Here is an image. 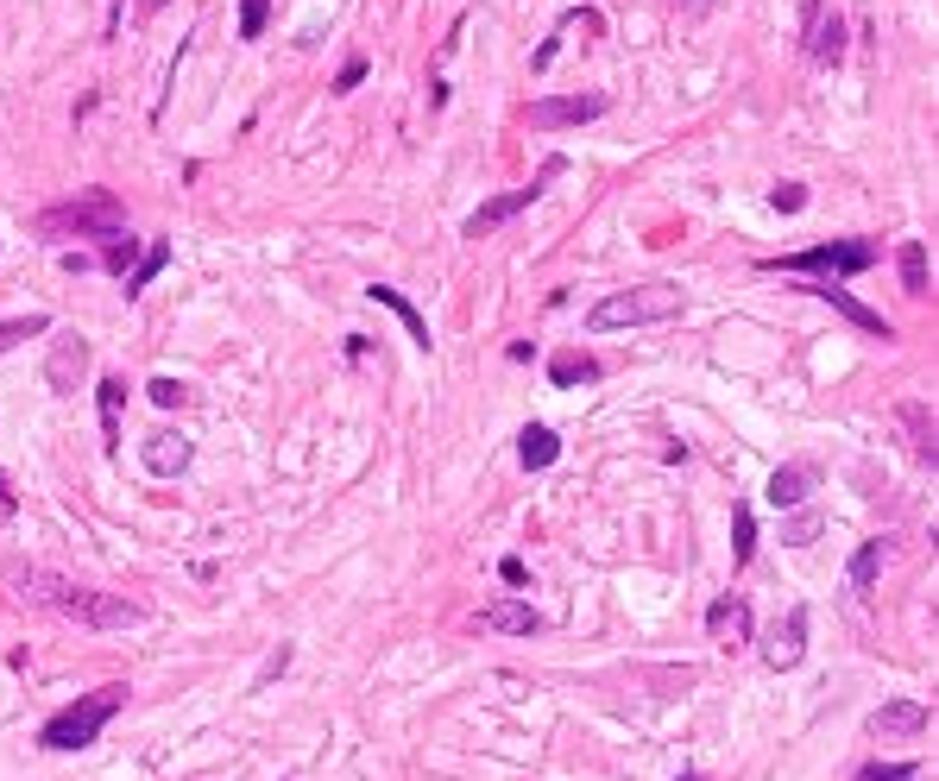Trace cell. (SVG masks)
Returning <instances> with one entry per match:
<instances>
[{
    "label": "cell",
    "mask_w": 939,
    "mask_h": 781,
    "mask_svg": "<svg viewBox=\"0 0 939 781\" xmlns=\"http://www.w3.org/2000/svg\"><path fill=\"white\" fill-rule=\"evenodd\" d=\"M713 7H719V0H675V13H681V20H700V13H713Z\"/></svg>",
    "instance_id": "cell-34"
},
{
    "label": "cell",
    "mask_w": 939,
    "mask_h": 781,
    "mask_svg": "<svg viewBox=\"0 0 939 781\" xmlns=\"http://www.w3.org/2000/svg\"><path fill=\"white\" fill-rule=\"evenodd\" d=\"M889 555H895V536L857 542V555H851V593H870V586H877V573L889 568Z\"/></svg>",
    "instance_id": "cell-14"
},
{
    "label": "cell",
    "mask_w": 939,
    "mask_h": 781,
    "mask_svg": "<svg viewBox=\"0 0 939 781\" xmlns=\"http://www.w3.org/2000/svg\"><path fill=\"white\" fill-rule=\"evenodd\" d=\"M895 265H902V290H909L914 302H921V297H934V277H927V246H921V240H902Z\"/></svg>",
    "instance_id": "cell-19"
},
{
    "label": "cell",
    "mask_w": 939,
    "mask_h": 781,
    "mask_svg": "<svg viewBox=\"0 0 939 781\" xmlns=\"http://www.w3.org/2000/svg\"><path fill=\"white\" fill-rule=\"evenodd\" d=\"M146 467H152L158 480L183 473V467H189V442H183V435H171V429H158L152 442H146Z\"/></svg>",
    "instance_id": "cell-18"
},
{
    "label": "cell",
    "mask_w": 939,
    "mask_h": 781,
    "mask_svg": "<svg viewBox=\"0 0 939 781\" xmlns=\"http://www.w3.org/2000/svg\"><path fill=\"white\" fill-rule=\"evenodd\" d=\"M366 297H372V302H385V309H392L397 322L410 328V340H417V347H429V322H423V315H417V302L404 297V290H392V284H372Z\"/></svg>",
    "instance_id": "cell-20"
},
{
    "label": "cell",
    "mask_w": 939,
    "mask_h": 781,
    "mask_svg": "<svg viewBox=\"0 0 939 781\" xmlns=\"http://www.w3.org/2000/svg\"><path fill=\"white\" fill-rule=\"evenodd\" d=\"M927 731V706L921 699H889L870 712V737H921Z\"/></svg>",
    "instance_id": "cell-11"
},
{
    "label": "cell",
    "mask_w": 939,
    "mask_h": 781,
    "mask_svg": "<svg viewBox=\"0 0 939 781\" xmlns=\"http://www.w3.org/2000/svg\"><path fill=\"white\" fill-rule=\"evenodd\" d=\"M706 636H713L719 649H744V643H751V605L738 599V593H719V599L706 605Z\"/></svg>",
    "instance_id": "cell-9"
},
{
    "label": "cell",
    "mask_w": 939,
    "mask_h": 781,
    "mask_svg": "<svg viewBox=\"0 0 939 781\" xmlns=\"http://www.w3.org/2000/svg\"><path fill=\"white\" fill-rule=\"evenodd\" d=\"M555 454H561V442H555V429H543V422H530V429L517 435V460H523L530 473H536V467H548Z\"/></svg>",
    "instance_id": "cell-21"
},
{
    "label": "cell",
    "mask_w": 939,
    "mask_h": 781,
    "mask_svg": "<svg viewBox=\"0 0 939 781\" xmlns=\"http://www.w3.org/2000/svg\"><path fill=\"white\" fill-rule=\"evenodd\" d=\"M864 781H914V763H870Z\"/></svg>",
    "instance_id": "cell-31"
},
{
    "label": "cell",
    "mask_w": 939,
    "mask_h": 781,
    "mask_svg": "<svg viewBox=\"0 0 939 781\" xmlns=\"http://www.w3.org/2000/svg\"><path fill=\"white\" fill-rule=\"evenodd\" d=\"M146 390H152L158 410H177V404H189V385H177V379H152Z\"/></svg>",
    "instance_id": "cell-27"
},
{
    "label": "cell",
    "mask_w": 939,
    "mask_h": 781,
    "mask_svg": "<svg viewBox=\"0 0 939 781\" xmlns=\"http://www.w3.org/2000/svg\"><path fill=\"white\" fill-rule=\"evenodd\" d=\"M164 265H171V246H164V240H152L146 252H139V265H133V271L121 277V284H126V297H139V290H146V284H152V277H158Z\"/></svg>",
    "instance_id": "cell-23"
},
{
    "label": "cell",
    "mask_w": 939,
    "mask_h": 781,
    "mask_svg": "<svg viewBox=\"0 0 939 781\" xmlns=\"http://www.w3.org/2000/svg\"><path fill=\"white\" fill-rule=\"evenodd\" d=\"M121 706H126V687H95V693H83L76 706H63L58 719H45L38 744H45V751H83V744H95V737H101V724L114 719Z\"/></svg>",
    "instance_id": "cell-4"
},
{
    "label": "cell",
    "mask_w": 939,
    "mask_h": 781,
    "mask_svg": "<svg viewBox=\"0 0 939 781\" xmlns=\"http://www.w3.org/2000/svg\"><path fill=\"white\" fill-rule=\"evenodd\" d=\"M681 315V290L675 284H637V290H611L586 309V328L611 334V328H643V322H675Z\"/></svg>",
    "instance_id": "cell-3"
},
{
    "label": "cell",
    "mask_w": 939,
    "mask_h": 781,
    "mask_svg": "<svg viewBox=\"0 0 939 781\" xmlns=\"http://www.w3.org/2000/svg\"><path fill=\"white\" fill-rule=\"evenodd\" d=\"M877 265V246L864 240H832V246H807V252H788V259H763V271H819V277H851V271Z\"/></svg>",
    "instance_id": "cell-6"
},
{
    "label": "cell",
    "mask_w": 939,
    "mask_h": 781,
    "mask_svg": "<svg viewBox=\"0 0 939 781\" xmlns=\"http://www.w3.org/2000/svg\"><path fill=\"white\" fill-rule=\"evenodd\" d=\"M121 404H126V379H101V442H108V454L121 448Z\"/></svg>",
    "instance_id": "cell-22"
},
{
    "label": "cell",
    "mask_w": 939,
    "mask_h": 781,
    "mask_svg": "<svg viewBox=\"0 0 939 781\" xmlns=\"http://www.w3.org/2000/svg\"><path fill=\"white\" fill-rule=\"evenodd\" d=\"M7 586H13V599L45 605L58 618H76L89 631H133L146 618V605H133L126 593H95V586H76V580H63L51 568H32V561H7Z\"/></svg>",
    "instance_id": "cell-1"
},
{
    "label": "cell",
    "mask_w": 939,
    "mask_h": 781,
    "mask_svg": "<svg viewBox=\"0 0 939 781\" xmlns=\"http://www.w3.org/2000/svg\"><path fill=\"white\" fill-rule=\"evenodd\" d=\"M498 573H505V586H523V561H517V555H511V561H498Z\"/></svg>",
    "instance_id": "cell-35"
},
{
    "label": "cell",
    "mask_w": 939,
    "mask_h": 781,
    "mask_svg": "<svg viewBox=\"0 0 939 781\" xmlns=\"http://www.w3.org/2000/svg\"><path fill=\"white\" fill-rule=\"evenodd\" d=\"M801 656H807V605H794L782 624L769 631V643H763V661H769L776 674H788Z\"/></svg>",
    "instance_id": "cell-10"
},
{
    "label": "cell",
    "mask_w": 939,
    "mask_h": 781,
    "mask_svg": "<svg viewBox=\"0 0 939 781\" xmlns=\"http://www.w3.org/2000/svg\"><path fill=\"white\" fill-rule=\"evenodd\" d=\"M751 548H757V517L738 511V542H731V561H751Z\"/></svg>",
    "instance_id": "cell-29"
},
{
    "label": "cell",
    "mask_w": 939,
    "mask_h": 781,
    "mask_svg": "<svg viewBox=\"0 0 939 781\" xmlns=\"http://www.w3.org/2000/svg\"><path fill=\"white\" fill-rule=\"evenodd\" d=\"M902 429H909V448L921 454V460H939V429H934V410H927L921 397L902 404Z\"/></svg>",
    "instance_id": "cell-17"
},
{
    "label": "cell",
    "mask_w": 939,
    "mask_h": 781,
    "mask_svg": "<svg viewBox=\"0 0 939 781\" xmlns=\"http://www.w3.org/2000/svg\"><path fill=\"white\" fill-rule=\"evenodd\" d=\"M83 365H89V347H83V340H58V347H51V360H45V385H51V390H76Z\"/></svg>",
    "instance_id": "cell-15"
},
{
    "label": "cell",
    "mask_w": 939,
    "mask_h": 781,
    "mask_svg": "<svg viewBox=\"0 0 939 781\" xmlns=\"http://www.w3.org/2000/svg\"><path fill=\"white\" fill-rule=\"evenodd\" d=\"M611 101L606 95H548V101H530L523 108V121L536 126V133H555V126H586V121H600Z\"/></svg>",
    "instance_id": "cell-8"
},
{
    "label": "cell",
    "mask_w": 939,
    "mask_h": 781,
    "mask_svg": "<svg viewBox=\"0 0 939 781\" xmlns=\"http://www.w3.org/2000/svg\"><path fill=\"white\" fill-rule=\"evenodd\" d=\"M548 379H555V385H593V379H600V360H593V354H555Z\"/></svg>",
    "instance_id": "cell-24"
},
{
    "label": "cell",
    "mask_w": 939,
    "mask_h": 781,
    "mask_svg": "<svg viewBox=\"0 0 939 781\" xmlns=\"http://www.w3.org/2000/svg\"><path fill=\"white\" fill-rule=\"evenodd\" d=\"M38 334H51V315H13V322H0V354L20 347V340H38Z\"/></svg>",
    "instance_id": "cell-25"
},
{
    "label": "cell",
    "mask_w": 939,
    "mask_h": 781,
    "mask_svg": "<svg viewBox=\"0 0 939 781\" xmlns=\"http://www.w3.org/2000/svg\"><path fill=\"white\" fill-rule=\"evenodd\" d=\"M814 297H826V302H832V309H839V315H845V322H857V328H864V334H877V340H895V328L882 322L877 309H864V302L851 297V290H845V284H839V277H826V284H819Z\"/></svg>",
    "instance_id": "cell-12"
},
{
    "label": "cell",
    "mask_w": 939,
    "mask_h": 781,
    "mask_svg": "<svg viewBox=\"0 0 939 781\" xmlns=\"http://www.w3.org/2000/svg\"><path fill=\"white\" fill-rule=\"evenodd\" d=\"M0 505H13V492H7V473H0Z\"/></svg>",
    "instance_id": "cell-36"
},
{
    "label": "cell",
    "mask_w": 939,
    "mask_h": 781,
    "mask_svg": "<svg viewBox=\"0 0 939 781\" xmlns=\"http://www.w3.org/2000/svg\"><path fill=\"white\" fill-rule=\"evenodd\" d=\"M265 13H272V0H240V38H259Z\"/></svg>",
    "instance_id": "cell-28"
},
{
    "label": "cell",
    "mask_w": 939,
    "mask_h": 781,
    "mask_svg": "<svg viewBox=\"0 0 939 781\" xmlns=\"http://www.w3.org/2000/svg\"><path fill=\"white\" fill-rule=\"evenodd\" d=\"M480 624H485V631H505V636H536V631H543V618H536L530 605H517V599L485 605V611H480Z\"/></svg>",
    "instance_id": "cell-16"
},
{
    "label": "cell",
    "mask_w": 939,
    "mask_h": 781,
    "mask_svg": "<svg viewBox=\"0 0 939 781\" xmlns=\"http://www.w3.org/2000/svg\"><path fill=\"white\" fill-rule=\"evenodd\" d=\"M133 265H139V246H133V240H126V234H121V240L108 246V271H121V277H126V271H133Z\"/></svg>",
    "instance_id": "cell-30"
},
{
    "label": "cell",
    "mask_w": 939,
    "mask_h": 781,
    "mask_svg": "<svg viewBox=\"0 0 939 781\" xmlns=\"http://www.w3.org/2000/svg\"><path fill=\"white\" fill-rule=\"evenodd\" d=\"M801 51H807L814 63L845 58V20H839L832 0H807V13H801Z\"/></svg>",
    "instance_id": "cell-7"
},
{
    "label": "cell",
    "mask_w": 939,
    "mask_h": 781,
    "mask_svg": "<svg viewBox=\"0 0 939 781\" xmlns=\"http://www.w3.org/2000/svg\"><path fill=\"white\" fill-rule=\"evenodd\" d=\"M360 76H366V58L341 63V76H334V89H341V95H347V89H360Z\"/></svg>",
    "instance_id": "cell-33"
},
{
    "label": "cell",
    "mask_w": 939,
    "mask_h": 781,
    "mask_svg": "<svg viewBox=\"0 0 939 781\" xmlns=\"http://www.w3.org/2000/svg\"><path fill=\"white\" fill-rule=\"evenodd\" d=\"M561 171H568V158H543V164H536V177L523 183V189H505V196H492V202H480V209L467 214V227H460V234H467V240H485V234H498V227H505L511 214H523V209H530V202H536V196H543L548 183L561 177Z\"/></svg>",
    "instance_id": "cell-5"
},
{
    "label": "cell",
    "mask_w": 939,
    "mask_h": 781,
    "mask_svg": "<svg viewBox=\"0 0 939 781\" xmlns=\"http://www.w3.org/2000/svg\"><path fill=\"white\" fill-rule=\"evenodd\" d=\"M814 536H819V511H794L782 523V542H794V548H807Z\"/></svg>",
    "instance_id": "cell-26"
},
{
    "label": "cell",
    "mask_w": 939,
    "mask_h": 781,
    "mask_svg": "<svg viewBox=\"0 0 939 781\" xmlns=\"http://www.w3.org/2000/svg\"><path fill=\"white\" fill-rule=\"evenodd\" d=\"M38 234H51V240H121L126 234V209L114 189H83L76 202H58V209L38 214Z\"/></svg>",
    "instance_id": "cell-2"
},
{
    "label": "cell",
    "mask_w": 939,
    "mask_h": 781,
    "mask_svg": "<svg viewBox=\"0 0 939 781\" xmlns=\"http://www.w3.org/2000/svg\"><path fill=\"white\" fill-rule=\"evenodd\" d=\"M769 202H776L782 214H794V209H807V189H801V183H782V189H776Z\"/></svg>",
    "instance_id": "cell-32"
},
{
    "label": "cell",
    "mask_w": 939,
    "mask_h": 781,
    "mask_svg": "<svg viewBox=\"0 0 939 781\" xmlns=\"http://www.w3.org/2000/svg\"><path fill=\"white\" fill-rule=\"evenodd\" d=\"M814 480H819V473H814V467H801V460H794V467H776L769 485H763V498H769L776 511H794V505H807Z\"/></svg>",
    "instance_id": "cell-13"
}]
</instances>
